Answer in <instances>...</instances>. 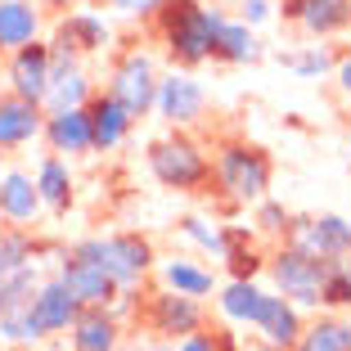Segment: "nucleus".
Segmentation results:
<instances>
[{
  "instance_id": "nucleus-12",
  "label": "nucleus",
  "mask_w": 351,
  "mask_h": 351,
  "mask_svg": "<svg viewBox=\"0 0 351 351\" xmlns=\"http://www.w3.org/2000/svg\"><path fill=\"white\" fill-rule=\"evenodd\" d=\"M275 10L284 23H298L311 41H329L351 27V0H279Z\"/></svg>"
},
{
  "instance_id": "nucleus-27",
  "label": "nucleus",
  "mask_w": 351,
  "mask_h": 351,
  "mask_svg": "<svg viewBox=\"0 0 351 351\" xmlns=\"http://www.w3.org/2000/svg\"><path fill=\"white\" fill-rule=\"evenodd\" d=\"M158 284L176 293H189V298H212L217 293V275L207 266H198L194 257H162L158 261Z\"/></svg>"
},
{
  "instance_id": "nucleus-42",
  "label": "nucleus",
  "mask_w": 351,
  "mask_h": 351,
  "mask_svg": "<svg viewBox=\"0 0 351 351\" xmlns=\"http://www.w3.org/2000/svg\"><path fill=\"white\" fill-rule=\"evenodd\" d=\"M243 351H279V347H270V342H261V338H257V342H248Z\"/></svg>"
},
{
  "instance_id": "nucleus-15",
  "label": "nucleus",
  "mask_w": 351,
  "mask_h": 351,
  "mask_svg": "<svg viewBox=\"0 0 351 351\" xmlns=\"http://www.w3.org/2000/svg\"><path fill=\"white\" fill-rule=\"evenodd\" d=\"M126 324L113 306H82L68 329V351H122Z\"/></svg>"
},
{
  "instance_id": "nucleus-22",
  "label": "nucleus",
  "mask_w": 351,
  "mask_h": 351,
  "mask_svg": "<svg viewBox=\"0 0 351 351\" xmlns=\"http://www.w3.org/2000/svg\"><path fill=\"white\" fill-rule=\"evenodd\" d=\"M266 59V45L257 41V27L243 19H221L217 36H212V63H230V68H248V63Z\"/></svg>"
},
{
  "instance_id": "nucleus-36",
  "label": "nucleus",
  "mask_w": 351,
  "mask_h": 351,
  "mask_svg": "<svg viewBox=\"0 0 351 351\" xmlns=\"http://www.w3.org/2000/svg\"><path fill=\"white\" fill-rule=\"evenodd\" d=\"M113 19H154V10L162 0H104Z\"/></svg>"
},
{
  "instance_id": "nucleus-35",
  "label": "nucleus",
  "mask_w": 351,
  "mask_h": 351,
  "mask_svg": "<svg viewBox=\"0 0 351 351\" xmlns=\"http://www.w3.org/2000/svg\"><path fill=\"white\" fill-rule=\"evenodd\" d=\"M275 5H279V0H239L234 19H243L248 27H266V23L275 19Z\"/></svg>"
},
{
  "instance_id": "nucleus-32",
  "label": "nucleus",
  "mask_w": 351,
  "mask_h": 351,
  "mask_svg": "<svg viewBox=\"0 0 351 351\" xmlns=\"http://www.w3.org/2000/svg\"><path fill=\"white\" fill-rule=\"evenodd\" d=\"M0 342H5V347H23V351H32L36 342H45V333L36 329L32 311L23 306V311H10V315H0Z\"/></svg>"
},
{
  "instance_id": "nucleus-25",
  "label": "nucleus",
  "mask_w": 351,
  "mask_h": 351,
  "mask_svg": "<svg viewBox=\"0 0 351 351\" xmlns=\"http://www.w3.org/2000/svg\"><path fill=\"white\" fill-rule=\"evenodd\" d=\"M261 302H266V289H261L257 279H226L217 289V311L230 324H239V329H252L257 324Z\"/></svg>"
},
{
  "instance_id": "nucleus-45",
  "label": "nucleus",
  "mask_w": 351,
  "mask_h": 351,
  "mask_svg": "<svg viewBox=\"0 0 351 351\" xmlns=\"http://www.w3.org/2000/svg\"><path fill=\"white\" fill-rule=\"evenodd\" d=\"M347 351H351V320H347Z\"/></svg>"
},
{
  "instance_id": "nucleus-26",
  "label": "nucleus",
  "mask_w": 351,
  "mask_h": 351,
  "mask_svg": "<svg viewBox=\"0 0 351 351\" xmlns=\"http://www.w3.org/2000/svg\"><path fill=\"white\" fill-rule=\"evenodd\" d=\"M41 5L36 0H0V50L10 54L19 45L41 36Z\"/></svg>"
},
{
  "instance_id": "nucleus-14",
  "label": "nucleus",
  "mask_w": 351,
  "mask_h": 351,
  "mask_svg": "<svg viewBox=\"0 0 351 351\" xmlns=\"http://www.w3.org/2000/svg\"><path fill=\"white\" fill-rule=\"evenodd\" d=\"M54 275L63 279V289L73 293L82 306H113L117 302V284L108 275H104L99 266H90V261H82V257H73V252L63 248L59 252V261H54Z\"/></svg>"
},
{
  "instance_id": "nucleus-7",
  "label": "nucleus",
  "mask_w": 351,
  "mask_h": 351,
  "mask_svg": "<svg viewBox=\"0 0 351 351\" xmlns=\"http://www.w3.org/2000/svg\"><path fill=\"white\" fill-rule=\"evenodd\" d=\"M158 77L162 73H158V63H154L149 50H126V54H117L104 90L117 95L135 117H149L154 113V99H158Z\"/></svg>"
},
{
  "instance_id": "nucleus-9",
  "label": "nucleus",
  "mask_w": 351,
  "mask_h": 351,
  "mask_svg": "<svg viewBox=\"0 0 351 351\" xmlns=\"http://www.w3.org/2000/svg\"><path fill=\"white\" fill-rule=\"evenodd\" d=\"M279 243L289 248H302L320 261H338L351 257V221L347 217H333V212H320V217H289V230Z\"/></svg>"
},
{
  "instance_id": "nucleus-4",
  "label": "nucleus",
  "mask_w": 351,
  "mask_h": 351,
  "mask_svg": "<svg viewBox=\"0 0 351 351\" xmlns=\"http://www.w3.org/2000/svg\"><path fill=\"white\" fill-rule=\"evenodd\" d=\"M73 257L90 261V266H99L104 275L113 279L117 289H140L149 275H154V243H149L145 234H135V230H113V234H86L77 239Z\"/></svg>"
},
{
  "instance_id": "nucleus-43",
  "label": "nucleus",
  "mask_w": 351,
  "mask_h": 351,
  "mask_svg": "<svg viewBox=\"0 0 351 351\" xmlns=\"http://www.w3.org/2000/svg\"><path fill=\"white\" fill-rule=\"evenodd\" d=\"M5 90H10V86H5V68H0V99H5Z\"/></svg>"
},
{
  "instance_id": "nucleus-1",
  "label": "nucleus",
  "mask_w": 351,
  "mask_h": 351,
  "mask_svg": "<svg viewBox=\"0 0 351 351\" xmlns=\"http://www.w3.org/2000/svg\"><path fill=\"white\" fill-rule=\"evenodd\" d=\"M226 14L212 5V0H162L154 10V36L162 41L171 68H203L212 63V36H217V23Z\"/></svg>"
},
{
  "instance_id": "nucleus-46",
  "label": "nucleus",
  "mask_w": 351,
  "mask_h": 351,
  "mask_svg": "<svg viewBox=\"0 0 351 351\" xmlns=\"http://www.w3.org/2000/svg\"><path fill=\"white\" fill-rule=\"evenodd\" d=\"M0 230H5V212H0Z\"/></svg>"
},
{
  "instance_id": "nucleus-16",
  "label": "nucleus",
  "mask_w": 351,
  "mask_h": 351,
  "mask_svg": "<svg viewBox=\"0 0 351 351\" xmlns=\"http://www.w3.org/2000/svg\"><path fill=\"white\" fill-rule=\"evenodd\" d=\"M95 95V77L86 73V63L77 54H54V73L45 86V113H59V108H86Z\"/></svg>"
},
{
  "instance_id": "nucleus-34",
  "label": "nucleus",
  "mask_w": 351,
  "mask_h": 351,
  "mask_svg": "<svg viewBox=\"0 0 351 351\" xmlns=\"http://www.w3.org/2000/svg\"><path fill=\"white\" fill-rule=\"evenodd\" d=\"M252 230H257V239H284V230H289V212H284V203H275V198H261L257 203V217H252Z\"/></svg>"
},
{
  "instance_id": "nucleus-10",
  "label": "nucleus",
  "mask_w": 351,
  "mask_h": 351,
  "mask_svg": "<svg viewBox=\"0 0 351 351\" xmlns=\"http://www.w3.org/2000/svg\"><path fill=\"white\" fill-rule=\"evenodd\" d=\"M154 113L162 117L167 126H198V117L207 113V90L189 68H171L167 77H158V99H154Z\"/></svg>"
},
{
  "instance_id": "nucleus-44",
  "label": "nucleus",
  "mask_w": 351,
  "mask_h": 351,
  "mask_svg": "<svg viewBox=\"0 0 351 351\" xmlns=\"http://www.w3.org/2000/svg\"><path fill=\"white\" fill-rule=\"evenodd\" d=\"M5 158H10V154H0V176H5V171H10V162H5Z\"/></svg>"
},
{
  "instance_id": "nucleus-8",
  "label": "nucleus",
  "mask_w": 351,
  "mask_h": 351,
  "mask_svg": "<svg viewBox=\"0 0 351 351\" xmlns=\"http://www.w3.org/2000/svg\"><path fill=\"white\" fill-rule=\"evenodd\" d=\"M108 45H113V23H108V14L86 10V5L63 10L59 23H54V32H50V50L54 54L90 59V54H104Z\"/></svg>"
},
{
  "instance_id": "nucleus-24",
  "label": "nucleus",
  "mask_w": 351,
  "mask_h": 351,
  "mask_svg": "<svg viewBox=\"0 0 351 351\" xmlns=\"http://www.w3.org/2000/svg\"><path fill=\"white\" fill-rule=\"evenodd\" d=\"M41 257H45V243L32 234L27 226H5L0 230V279L41 270Z\"/></svg>"
},
{
  "instance_id": "nucleus-5",
  "label": "nucleus",
  "mask_w": 351,
  "mask_h": 351,
  "mask_svg": "<svg viewBox=\"0 0 351 351\" xmlns=\"http://www.w3.org/2000/svg\"><path fill=\"white\" fill-rule=\"evenodd\" d=\"M266 275H270V284H275V293H284L293 306L320 311L329 261L311 257V252H302V248H289V243H275L270 257H266Z\"/></svg>"
},
{
  "instance_id": "nucleus-38",
  "label": "nucleus",
  "mask_w": 351,
  "mask_h": 351,
  "mask_svg": "<svg viewBox=\"0 0 351 351\" xmlns=\"http://www.w3.org/2000/svg\"><path fill=\"white\" fill-rule=\"evenodd\" d=\"M122 351H176V342H167V338H131V342H122Z\"/></svg>"
},
{
  "instance_id": "nucleus-28",
  "label": "nucleus",
  "mask_w": 351,
  "mask_h": 351,
  "mask_svg": "<svg viewBox=\"0 0 351 351\" xmlns=\"http://www.w3.org/2000/svg\"><path fill=\"white\" fill-rule=\"evenodd\" d=\"M293 351H347V320H338L333 311H329V315L315 311V320L302 324Z\"/></svg>"
},
{
  "instance_id": "nucleus-21",
  "label": "nucleus",
  "mask_w": 351,
  "mask_h": 351,
  "mask_svg": "<svg viewBox=\"0 0 351 351\" xmlns=\"http://www.w3.org/2000/svg\"><path fill=\"white\" fill-rule=\"evenodd\" d=\"M302 324H306V311L293 306L284 293H270V289H266L261 315H257V324H252V329H257V338L270 342V347H279V351H293V342H298Z\"/></svg>"
},
{
  "instance_id": "nucleus-31",
  "label": "nucleus",
  "mask_w": 351,
  "mask_h": 351,
  "mask_svg": "<svg viewBox=\"0 0 351 351\" xmlns=\"http://www.w3.org/2000/svg\"><path fill=\"white\" fill-rule=\"evenodd\" d=\"M320 311H351V257L329 261L324 293H320Z\"/></svg>"
},
{
  "instance_id": "nucleus-20",
  "label": "nucleus",
  "mask_w": 351,
  "mask_h": 351,
  "mask_svg": "<svg viewBox=\"0 0 351 351\" xmlns=\"http://www.w3.org/2000/svg\"><path fill=\"white\" fill-rule=\"evenodd\" d=\"M0 212H5V226H36V217L45 212L41 189H36V176L23 171V167H10L0 176Z\"/></svg>"
},
{
  "instance_id": "nucleus-41",
  "label": "nucleus",
  "mask_w": 351,
  "mask_h": 351,
  "mask_svg": "<svg viewBox=\"0 0 351 351\" xmlns=\"http://www.w3.org/2000/svg\"><path fill=\"white\" fill-rule=\"evenodd\" d=\"M45 5H50V10H59V14H63V10H73V5H86V0H45Z\"/></svg>"
},
{
  "instance_id": "nucleus-39",
  "label": "nucleus",
  "mask_w": 351,
  "mask_h": 351,
  "mask_svg": "<svg viewBox=\"0 0 351 351\" xmlns=\"http://www.w3.org/2000/svg\"><path fill=\"white\" fill-rule=\"evenodd\" d=\"M212 333H217V347H221V351H243V347H248V342L239 338L230 324H221V329H212Z\"/></svg>"
},
{
  "instance_id": "nucleus-33",
  "label": "nucleus",
  "mask_w": 351,
  "mask_h": 351,
  "mask_svg": "<svg viewBox=\"0 0 351 351\" xmlns=\"http://www.w3.org/2000/svg\"><path fill=\"white\" fill-rule=\"evenodd\" d=\"M41 284V270H27V275H14V279H0V315H10V311H23L32 302Z\"/></svg>"
},
{
  "instance_id": "nucleus-13",
  "label": "nucleus",
  "mask_w": 351,
  "mask_h": 351,
  "mask_svg": "<svg viewBox=\"0 0 351 351\" xmlns=\"http://www.w3.org/2000/svg\"><path fill=\"white\" fill-rule=\"evenodd\" d=\"M86 113H90V140H95V154H113V149H122L126 140H131L135 122L140 117L126 108L117 95L108 90H95L90 104H86Z\"/></svg>"
},
{
  "instance_id": "nucleus-37",
  "label": "nucleus",
  "mask_w": 351,
  "mask_h": 351,
  "mask_svg": "<svg viewBox=\"0 0 351 351\" xmlns=\"http://www.w3.org/2000/svg\"><path fill=\"white\" fill-rule=\"evenodd\" d=\"M176 351H221V347H217V333L212 329H198V333H189V338L176 342Z\"/></svg>"
},
{
  "instance_id": "nucleus-17",
  "label": "nucleus",
  "mask_w": 351,
  "mask_h": 351,
  "mask_svg": "<svg viewBox=\"0 0 351 351\" xmlns=\"http://www.w3.org/2000/svg\"><path fill=\"white\" fill-rule=\"evenodd\" d=\"M27 311H32V320H36V329H41L45 338H54V333H68V329H73V320L82 315V302L63 289L59 275H50V279H41V284H36Z\"/></svg>"
},
{
  "instance_id": "nucleus-40",
  "label": "nucleus",
  "mask_w": 351,
  "mask_h": 351,
  "mask_svg": "<svg viewBox=\"0 0 351 351\" xmlns=\"http://www.w3.org/2000/svg\"><path fill=\"white\" fill-rule=\"evenodd\" d=\"M333 82H338V90L351 99V54H342V59H338V68H333Z\"/></svg>"
},
{
  "instance_id": "nucleus-29",
  "label": "nucleus",
  "mask_w": 351,
  "mask_h": 351,
  "mask_svg": "<svg viewBox=\"0 0 351 351\" xmlns=\"http://www.w3.org/2000/svg\"><path fill=\"white\" fill-rule=\"evenodd\" d=\"M176 230H180L198 252H207L212 261H221L226 248H230V226H221V221H212V217H180Z\"/></svg>"
},
{
  "instance_id": "nucleus-2",
  "label": "nucleus",
  "mask_w": 351,
  "mask_h": 351,
  "mask_svg": "<svg viewBox=\"0 0 351 351\" xmlns=\"http://www.w3.org/2000/svg\"><path fill=\"white\" fill-rule=\"evenodd\" d=\"M275 180V162L261 145L248 140H226L212 149V194L221 207H257L270 194Z\"/></svg>"
},
{
  "instance_id": "nucleus-30",
  "label": "nucleus",
  "mask_w": 351,
  "mask_h": 351,
  "mask_svg": "<svg viewBox=\"0 0 351 351\" xmlns=\"http://www.w3.org/2000/svg\"><path fill=\"white\" fill-rule=\"evenodd\" d=\"M284 68H289L293 77H324V73H333L338 68V54L329 50V45H298V50H279L275 54Z\"/></svg>"
},
{
  "instance_id": "nucleus-18",
  "label": "nucleus",
  "mask_w": 351,
  "mask_h": 351,
  "mask_svg": "<svg viewBox=\"0 0 351 351\" xmlns=\"http://www.w3.org/2000/svg\"><path fill=\"white\" fill-rule=\"evenodd\" d=\"M41 126H45L41 104L5 90V99H0V154H19V149L36 145L41 140Z\"/></svg>"
},
{
  "instance_id": "nucleus-3",
  "label": "nucleus",
  "mask_w": 351,
  "mask_h": 351,
  "mask_svg": "<svg viewBox=\"0 0 351 351\" xmlns=\"http://www.w3.org/2000/svg\"><path fill=\"white\" fill-rule=\"evenodd\" d=\"M145 167L171 194H212V154L198 135L180 131V126H171L167 135H158L149 145Z\"/></svg>"
},
{
  "instance_id": "nucleus-23",
  "label": "nucleus",
  "mask_w": 351,
  "mask_h": 351,
  "mask_svg": "<svg viewBox=\"0 0 351 351\" xmlns=\"http://www.w3.org/2000/svg\"><path fill=\"white\" fill-rule=\"evenodd\" d=\"M36 189H41V203L45 212H54V217H68V207L77 203V180L73 171H68V158L59 154H45L41 162H36Z\"/></svg>"
},
{
  "instance_id": "nucleus-19",
  "label": "nucleus",
  "mask_w": 351,
  "mask_h": 351,
  "mask_svg": "<svg viewBox=\"0 0 351 351\" xmlns=\"http://www.w3.org/2000/svg\"><path fill=\"white\" fill-rule=\"evenodd\" d=\"M41 140L50 145V154H59V158H86V154H95L90 113H86V108H59V113H45Z\"/></svg>"
},
{
  "instance_id": "nucleus-6",
  "label": "nucleus",
  "mask_w": 351,
  "mask_h": 351,
  "mask_svg": "<svg viewBox=\"0 0 351 351\" xmlns=\"http://www.w3.org/2000/svg\"><path fill=\"white\" fill-rule=\"evenodd\" d=\"M140 324H145V333H154V338L180 342V338H189V333L207 329V306H203V298H189V293H176V289H167V284H158L154 293L140 298Z\"/></svg>"
},
{
  "instance_id": "nucleus-11",
  "label": "nucleus",
  "mask_w": 351,
  "mask_h": 351,
  "mask_svg": "<svg viewBox=\"0 0 351 351\" xmlns=\"http://www.w3.org/2000/svg\"><path fill=\"white\" fill-rule=\"evenodd\" d=\"M50 73H54V50H50V41H41V36L5 54V86H10L14 95H23V99H32V104L45 99Z\"/></svg>"
},
{
  "instance_id": "nucleus-47",
  "label": "nucleus",
  "mask_w": 351,
  "mask_h": 351,
  "mask_svg": "<svg viewBox=\"0 0 351 351\" xmlns=\"http://www.w3.org/2000/svg\"><path fill=\"white\" fill-rule=\"evenodd\" d=\"M0 59H5V50H0Z\"/></svg>"
}]
</instances>
